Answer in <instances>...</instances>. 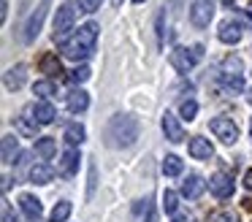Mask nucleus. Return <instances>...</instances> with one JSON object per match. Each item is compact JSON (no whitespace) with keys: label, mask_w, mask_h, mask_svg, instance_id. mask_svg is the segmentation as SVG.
<instances>
[{"label":"nucleus","mask_w":252,"mask_h":222,"mask_svg":"<svg viewBox=\"0 0 252 222\" xmlns=\"http://www.w3.org/2000/svg\"><path fill=\"white\" fill-rule=\"evenodd\" d=\"M138 138V119L130 114H117L111 117L109 127H106V144L117 146V149H125V146L136 144Z\"/></svg>","instance_id":"nucleus-1"},{"label":"nucleus","mask_w":252,"mask_h":222,"mask_svg":"<svg viewBox=\"0 0 252 222\" xmlns=\"http://www.w3.org/2000/svg\"><path fill=\"white\" fill-rule=\"evenodd\" d=\"M201 57H203V46H201V43H195L192 49L179 46V49L171 52V65H174L179 73H187V70H192V65H195Z\"/></svg>","instance_id":"nucleus-2"},{"label":"nucleus","mask_w":252,"mask_h":222,"mask_svg":"<svg viewBox=\"0 0 252 222\" xmlns=\"http://www.w3.org/2000/svg\"><path fill=\"white\" fill-rule=\"evenodd\" d=\"M73 22H76V8H73L71 3H63L60 8L55 11V38L57 41H63V38L68 35Z\"/></svg>","instance_id":"nucleus-3"},{"label":"nucleus","mask_w":252,"mask_h":222,"mask_svg":"<svg viewBox=\"0 0 252 222\" xmlns=\"http://www.w3.org/2000/svg\"><path fill=\"white\" fill-rule=\"evenodd\" d=\"M209 130L222 144H236V138H239V127H236V122H230V117H214L209 122Z\"/></svg>","instance_id":"nucleus-4"},{"label":"nucleus","mask_w":252,"mask_h":222,"mask_svg":"<svg viewBox=\"0 0 252 222\" xmlns=\"http://www.w3.org/2000/svg\"><path fill=\"white\" fill-rule=\"evenodd\" d=\"M52 0H41L38 5H35V11L30 14L28 25H25V43H33L35 38H38L41 27H44V16H46V8H49Z\"/></svg>","instance_id":"nucleus-5"},{"label":"nucleus","mask_w":252,"mask_h":222,"mask_svg":"<svg viewBox=\"0 0 252 222\" xmlns=\"http://www.w3.org/2000/svg\"><path fill=\"white\" fill-rule=\"evenodd\" d=\"M212 16H214V3H212V0H195V3H192V8H190L192 27H198V30L209 27Z\"/></svg>","instance_id":"nucleus-6"},{"label":"nucleus","mask_w":252,"mask_h":222,"mask_svg":"<svg viewBox=\"0 0 252 222\" xmlns=\"http://www.w3.org/2000/svg\"><path fill=\"white\" fill-rule=\"evenodd\" d=\"M209 190H212L214 198L225 200L233 195V179L228 176V173H214L212 179H209Z\"/></svg>","instance_id":"nucleus-7"},{"label":"nucleus","mask_w":252,"mask_h":222,"mask_svg":"<svg viewBox=\"0 0 252 222\" xmlns=\"http://www.w3.org/2000/svg\"><path fill=\"white\" fill-rule=\"evenodd\" d=\"M163 133L165 138L171 141V144H179V141H185V127H182V122L174 117L171 111L163 114Z\"/></svg>","instance_id":"nucleus-8"},{"label":"nucleus","mask_w":252,"mask_h":222,"mask_svg":"<svg viewBox=\"0 0 252 222\" xmlns=\"http://www.w3.org/2000/svg\"><path fill=\"white\" fill-rule=\"evenodd\" d=\"M130 222H155V206H152V198H141V200H136V203H133Z\"/></svg>","instance_id":"nucleus-9"},{"label":"nucleus","mask_w":252,"mask_h":222,"mask_svg":"<svg viewBox=\"0 0 252 222\" xmlns=\"http://www.w3.org/2000/svg\"><path fill=\"white\" fill-rule=\"evenodd\" d=\"M63 54H65L68 60H73V63H79V60H87L90 54H93V46H87L84 41L73 38V41H68L65 46H63Z\"/></svg>","instance_id":"nucleus-10"},{"label":"nucleus","mask_w":252,"mask_h":222,"mask_svg":"<svg viewBox=\"0 0 252 222\" xmlns=\"http://www.w3.org/2000/svg\"><path fill=\"white\" fill-rule=\"evenodd\" d=\"M6 90H22L25 87V81H28V65H14V68H8L6 70Z\"/></svg>","instance_id":"nucleus-11"},{"label":"nucleus","mask_w":252,"mask_h":222,"mask_svg":"<svg viewBox=\"0 0 252 222\" xmlns=\"http://www.w3.org/2000/svg\"><path fill=\"white\" fill-rule=\"evenodd\" d=\"M190 155L195 157V160H212L214 155V146L209 144V138H201V135H195V138H190Z\"/></svg>","instance_id":"nucleus-12"},{"label":"nucleus","mask_w":252,"mask_h":222,"mask_svg":"<svg viewBox=\"0 0 252 222\" xmlns=\"http://www.w3.org/2000/svg\"><path fill=\"white\" fill-rule=\"evenodd\" d=\"M203 190H206V182H203L198 173H190V176L182 182V195H185V198H190V200L192 198H201Z\"/></svg>","instance_id":"nucleus-13"},{"label":"nucleus","mask_w":252,"mask_h":222,"mask_svg":"<svg viewBox=\"0 0 252 222\" xmlns=\"http://www.w3.org/2000/svg\"><path fill=\"white\" fill-rule=\"evenodd\" d=\"M55 117H57V111H55V106H52L49 100H38L33 106V119L38 125H49V122H55Z\"/></svg>","instance_id":"nucleus-14"},{"label":"nucleus","mask_w":252,"mask_h":222,"mask_svg":"<svg viewBox=\"0 0 252 222\" xmlns=\"http://www.w3.org/2000/svg\"><path fill=\"white\" fill-rule=\"evenodd\" d=\"M79 152L76 149H65L63 152V160H60V173L63 176H76V171H79Z\"/></svg>","instance_id":"nucleus-15"},{"label":"nucleus","mask_w":252,"mask_h":222,"mask_svg":"<svg viewBox=\"0 0 252 222\" xmlns=\"http://www.w3.org/2000/svg\"><path fill=\"white\" fill-rule=\"evenodd\" d=\"M19 206H22V211H25V217H28L30 222H38V217H41V200L35 198V195H22L19 198Z\"/></svg>","instance_id":"nucleus-16"},{"label":"nucleus","mask_w":252,"mask_h":222,"mask_svg":"<svg viewBox=\"0 0 252 222\" xmlns=\"http://www.w3.org/2000/svg\"><path fill=\"white\" fill-rule=\"evenodd\" d=\"M217 35L222 43H239L241 41V25L239 22H222Z\"/></svg>","instance_id":"nucleus-17"},{"label":"nucleus","mask_w":252,"mask_h":222,"mask_svg":"<svg viewBox=\"0 0 252 222\" xmlns=\"http://www.w3.org/2000/svg\"><path fill=\"white\" fill-rule=\"evenodd\" d=\"M87 106H90V95L84 90H71L68 92V108H71L73 114L87 111Z\"/></svg>","instance_id":"nucleus-18"},{"label":"nucleus","mask_w":252,"mask_h":222,"mask_svg":"<svg viewBox=\"0 0 252 222\" xmlns=\"http://www.w3.org/2000/svg\"><path fill=\"white\" fill-rule=\"evenodd\" d=\"M35 155H38L41 160H52V157L57 155V141L49 138V135L38 138V141H35Z\"/></svg>","instance_id":"nucleus-19"},{"label":"nucleus","mask_w":252,"mask_h":222,"mask_svg":"<svg viewBox=\"0 0 252 222\" xmlns=\"http://www.w3.org/2000/svg\"><path fill=\"white\" fill-rule=\"evenodd\" d=\"M52 179H55V171H52L46 162H38V165L30 168V182L33 184H49Z\"/></svg>","instance_id":"nucleus-20"},{"label":"nucleus","mask_w":252,"mask_h":222,"mask_svg":"<svg viewBox=\"0 0 252 222\" xmlns=\"http://www.w3.org/2000/svg\"><path fill=\"white\" fill-rule=\"evenodd\" d=\"M222 90L228 92V95H239V92H244V76L241 73H225L222 76Z\"/></svg>","instance_id":"nucleus-21"},{"label":"nucleus","mask_w":252,"mask_h":222,"mask_svg":"<svg viewBox=\"0 0 252 222\" xmlns=\"http://www.w3.org/2000/svg\"><path fill=\"white\" fill-rule=\"evenodd\" d=\"M98 30H100V27L95 25V22H87V25L79 27L76 38H79V41H84L87 46H93V49H95V38H98Z\"/></svg>","instance_id":"nucleus-22"},{"label":"nucleus","mask_w":252,"mask_h":222,"mask_svg":"<svg viewBox=\"0 0 252 222\" xmlns=\"http://www.w3.org/2000/svg\"><path fill=\"white\" fill-rule=\"evenodd\" d=\"M19 149V138L17 135H3V162H14V155Z\"/></svg>","instance_id":"nucleus-23"},{"label":"nucleus","mask_w":252,"mask_h":222,"mask_svg":"<svg viewBox=\"0 0 252 222\" xmlns=\"http://www.w3.org/2000/svg\"><path fill=\"white\" fill-rule=\"evenodd\" d=\"M71 211H73V206H71V200H60V203L52 209V214H49V222H65L68 217H71Z\"/></svg>","instance_id":"nucleus-24"},{"label":"nucleus","mask_w":252,"mask_h":222,"mask_svg":"<svg viewBox=\"0 0 252 222\" xmlns=\"http://www.w3.org/2000/svg\"><path fill=\"white\" fill-rule=\"evenodd\" d=\"M84 135H87V133H84V127L79 122H71L65 127V141H68V144H82Z\"/></svg>","instance_id":"nucleus-25"},{"label":"nucleus","mask_w":252,"mask_h":222,"mask_svg":"<svg viewBox=\"0 0 252 222\" xmlns=\"http://www.w3.org/2000/svg\"><path fill=\"white\" fill-rule=\"evenodd\" d=\"M163 173H165V176H179V173H182V160H179V157H176V155H165Z\"/></svg>","instance_id":"nucleus-26"},{"label":"nucleus","mask_w":252,"mask_h":222,"mask_svg":"<svg viewBox=\"0 0 252 222\" xmlns=\"http://www.w3.org/2000/svg\"><path fill=\"white\" fill-rule=\"evenodd\" d=\"M41 70H44V73H49V76H55V73H63V68H60V60H57V54H46V57L41 60Z\"/></svg>","instance_id":"nucleus-27"},{"label":"nucleus","mask_w":252,"mask_h":222,"mask_svg":"<svg viewBox=\"0 0 252 222\" xmlns=\"http://www.w3.org/2000/svg\"><path fill=\"white\" fill-rule=\"evenodd\" d=\"M176 209H179V195L174 190H165L163 192V211L165 214H176Z\"/></svg>","instance_id":"nucleus-28"},{"label":"nucleus","mask_w":252,"mask_h":222,"mask_svg":"<svg viewBox=\"0 0 252 222\" xmlns=\"http://www.w3.org/2000/svg\"><path fill=\"white\" fill-rule=\"evenodd\" d=\"M35 127H38V122H30L28 117H17V130L22 135H35Z\"/></svg>","instance_id":"nucleus-29"},{"label":"nucleus","mask_w":252,"mask_h":222,"mask_svg":"<svg viewBox=\"0 0 252 222\" xmlns=\"http://www.w3.org/2000/svg\"><path fill=\"white\" fill-rule=\"evenodd\" d=\"M90 76H93V70L87 68V65H82V68H76V70H71V73H68V79L73 81V84H84V81L90 79Z\"/></svg>","instance_id":"nucleus-30"},{"label":"nucleus","mask_w":252,"mask_h":222,"mask_svg":"<svg viewBox=\"0 0 252 222\" xmlns=\"http://www.w3.org/2000/svg\"><path fill=\"white\" fill-rule=\"evenodd\" d=\"M195 114H198V103L192 100H182V117L187 119V122H190V119H195Z\"/></svg>","instance_id":"nucleus-31"},{"label":"nucleus","mask_w":252,"mask_h":222,"mask_svg":"<svg viewBox=\"0 0 252 222\" xmlns=\"http://www.w3.org/2000/svg\"><path fill=\"white\" fill-rule=\"evenodd\" d=\"M33 92H35V95H41V97L46 100V97H49L52 92H55V84H52V81H35Z\"/></svg>","instance_id":"nucleus-32"},{"label":"nucleus","mask_w":252,"mask_h":222,"mask_svg":"<svg viewBox=\"0 0 252 222\" xmlns=\"http://www.w3.org/2000/svg\"><path fill=\"white\" fill-rule=\"evenodd\" d=\"M100 5H103V0H79V8H82L84 14H95Z\"/></svg>","instance_id":"nucleus-33"},{"label":"nucleus","mask_w":252,"mask_h":222,"mask_svg":"<svg viewBox=\"0 0 252 222\" xmlns=\"http://www.w3.org/2000/svg\"><path fill=\"white\" fill-rule=\"evenodd\" d=\"M212 222H239V220L230 211H217V214H212Z\"/></svg>","instance_id":"nucleus-34"},{"label":"nucleus","mask_w":252,"mask_h":222,"mask_svg":"<svg viewBox=\"0 0 252 222\" xmlns=\"http://www.w3.org/2000/svg\"><path fill=\"white\" fill-rule=\"evenodd\" d=\"M95 182H98V168L90 165V190H87V198H93V192H95Z\"/></svg>","instance_id":"nucleus-35"},{"label":"nucleus","mask_w":252,"mask_h":222,"mask_svg":"<svg viewBox=\"0 0 252 222\" xmlns=\"http://www.w3.org/2000/svg\"><path fill=\"white\" fill-rule=\"evenodd\" d=\"M3 222H17V214L11 211V206L3 203Z\"/></svg>","instance_id":"nucleus-36"},{"label":"nucleus","mask_w":252,"mask_h":222,"mask_svg":"<svg viewBox=\"0 0 252 222\" xmlns=\"http://www.w3.org/2000/svg\"><path fill=\"white\" fill-rule=\"evenodd\" d=\"M244 187H247V190H250V192H252V168H250V171L244 173Z\"/></svg>","instance_id":"nucleus-37"},{"label":"nucleus","mask_w":252,"mask_h":222,"mask_svg":"<svg viewBox=\"0 0 252 222\" xmlns=\"http://www.w3.org/2000/svg\"><path fill=\"white\" fill-rule=\"evenodd\" d=\"M6 14H8V3H6V0H3V5H0V16L6 19Z\"/></svg>","instance_id":"nucleus-38"},{"label":"nucleus","mask_w":252,"mask_h":222,"mask_svg":"<svg viewBox=\"0 0 252 222\" xmlns=\"http://www.w3.org/2000/svg\"><path fill=\"white\" fill-rule=\"evenodd\" d=\"M8 187H11V176H3V192H6Z\"/></svg>","instance_id":"nucleus-39"},{"label":"nucleus","mask_w":252,"mask_h":222,"mask_svg":"<svg viewBox=\"0 0 252 222\" xmlns=\"http://www.w3.org/2000/svg\"><path fill=\"white\" fill-rule=\"evenodd\" d=\"M174 222H190V220H187V217H176Z\"/></svg>","instance_id":"nucleus-40"},{"label":"nucleus","mask_w":252,"mask_h":222,"mask_svg":"<svg viewBox=\"0 0 252 222\" xmlns=\"http://www.w3.org/2000/svg\"><path fill=\"white\" fill-rule=\"evenodd\" d=\"M247 16H250V19H252V3H250V8H247Z\"/></svg>","instance_id":"nucleus-41"},{"label":"nucleus","mask_w":252,"mask_h":222,"mask_svg":"<svg viewBox=\"0 0 252 222\" xmlns=\"http://www.w3.org/2000/svg\"><path fill=\"white\" fill-rule=\"evenodd\" d=\"M247 100H250V103H252V90H250V95H247Z\"/></svg>","instance_id":"nucleus-42"},{"label":"nucleus","mask_w":252,"mask_h":222,"mask_svg":"<svg viewBox=\"0 0 252 222\" xmlns=\"http://www.w3.org/2000/svg\"><path fill=\"white\" fill-rule=\"evenodd\" d=\"M133 3H136V5H141V3H144V0H133Z\"/></svg>","instance_id":"nucleus-43"},{"label":"nucleus","mask_w":252,"mask_h":222,"mask_svg":"<svg viewBox=\"0 0 252 222\" xmlns=\"http://www.w3.org/2000/svg\"><path fill=\"white\" fill-rule=\"evenodd\" d=\"M114 5H122V0H114Z\"/></svg>","instance_id":"nucleus-44"},{"label":"nucleus","mask_w":252,"mask_h":222,"mask_svg":"<svg viewBox=\"0 0 252 222\" xmlns=\"http://www.w3.org/2000/svg\"><path fill=\"white\" fill-rule=\"evenodd\" d=\"M250 138H252V122H250Z\"/></svg>","instance_id":"nucleus-45"}]
</instances>
